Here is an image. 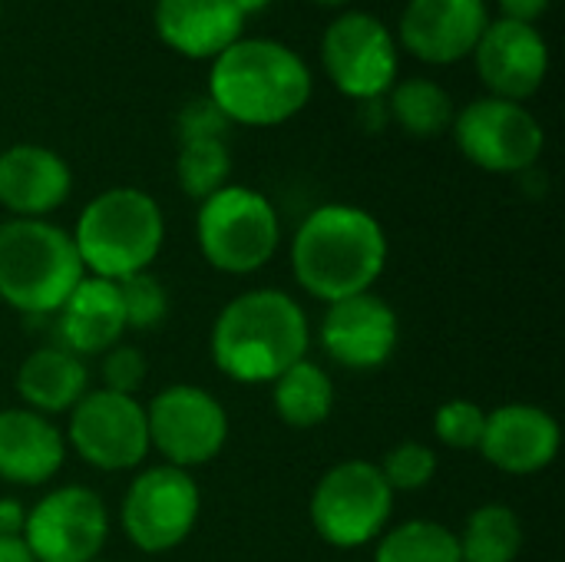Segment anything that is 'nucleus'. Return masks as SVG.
<instances>
[{
    "mask_svg": "<svg viewBox=\"0 0 565 562\" xmlns=\"http://www.w3.org/2000/svg\"><path fill=\"white\" fill-rule=\"evenodd\" d=\"M374 562H463L457 533L434 520H411L381 537Z\"/></svg>",
    "mask_w": 565,
    "mask_h": 562,
    "instance_id": "25",
    "label": "nucleus"
},
{
    "mask_svg": "<svg viewBox=\"0 0 565 562\" xmlns=\"http://www.w3.org/2000/svg\"><path fill=\"white\" fill-rule=\"evenodd\" d=\"M271 0H232V7L245 17V13H252V10H262V7H268Z\"/></svg>",
    "mask_w": 565,
    "mask_h": 562,
    "instance_id": "36",
    "label": "nucleus"
},
{
    "mask_svg": "<svg viewBox=\"0 0 565 562\" xmlns=\"http://www.w3.org/2000/svg\"><path fill=\"white\" fill-rule=\"evenodd\" d=\"M271 404L275 414L295 431L321 427L334 411V381L321 364L301 358L271 381Z\"/></svg>",
    "mask_w": 565,
    "mask_h": 562,
    "instance_id": "23",
    "label": "nucleus"
},
{
    "mask_svg": "<svg viewBox=\"0 0 565 562\" xmlns=\"http://www.w3.org/2000/svg\"><path fill=\"white\" fill-rule=\"evenodd\" d=\"M500 7H503V17L533 23V20L550 7V0H500Z\"/></svg>",
    "mask_w": 565,
    "mask_h": 562,
    "instance_id": "34",
    "label": "nucleus"
},
{
    "mask_svg": "<svg viewBox=\"0 0 565 562\" xmlns=\"http://www.w3.org/2000/svg\"><path fill=\"white\" fill-rule=\"evenodd\" d=\"M195 235L205 262L225 275H252L265 268L281 242L275 205L245 185L212 192L195 219Z\"/></svg>",
    "mask_w": 565,
    "mask_h": 562,
    "instance_id": "6",
    "label": "nucleus"
},
{
    "mask_svg": "<svg viewBox=\"0 0 565 562\" xmlns=\"http://www.w3.org/2000/svg\"><path fill=\"white\" fill-rule=\"evenodd\" d=\"M483 427H487V411L463 397L440 404L434 414V434L450 450H480Z\"/></svg>",
    "mask_w": 565,
    "mask_h": 562,
    "instance_id": "30",
    "label": "nucleus"
},
{
    "mask_svg": "<svg viewBox=\"0 0 565 562\" xmlns=\"http://www.w3.org/2000/svg\"><path fill=\"white\" fill-rule=\"evenodd\" d=\"M318 3H344V0H318Z\"/></svg>",
    "mask_w": 565,
    "mask_h": 562,
    "instance_id": "37",
    "label": "nucleus"
},
{
    "mask_svg": "<svg viewBox=\"0 0 565 562\" xmlns=\"http://www.w3.org/2000/svg\"><path fill=\"white\" fill-rule=\"evenodd\" d=\"M116 288H119L126 328L152 331V328L162 325V318L169 311V298H166V288H162V282L156 275L139 272V275H129V278L116 282Z\"/></svg>",
    "mask_w": 565,
    "mask_h": 562,
    "instance_id": "29",
    "label": "nucleus"
},
{
    "mask_svg": "<svg viewBox=\"0 0 565 562\" xmlns=\"http://www.w3.org/2000/svg\"><path fill=\"white\" fill-rule=\"evenodd\" d=\"M454 136L460 152L487 172H523L546 146L540 119L500 96L473 99L460 116H454Z\"/></svg>",
    "mask_w": 565,
    "mask_h": 562,
    "instance_id": "12",
    "label": "nucleus"
},
{
    "mask_svg": "<svg viewBox=\"0 0 565 562\" xmlns=\"http://www.w3.org/2000/svg\"><path fill=\"white\" fill-rule=\"evenodd\" d=\"M401 341V325L394 308L374 295H351L331 301L321 321V344L328 358L348 371H374L391 361Z\"/></svg>",
    "mask_w": 565,
    "mask_h": 562,
    "instance_id": "14",
    "label": "nucleus"
},
{
    "mask_svg": "<svg viewBox=\"0 0 565 562\" xmlns=\"http://www.w3.org/2000/svg\"><path fill=\"white\" fill-rule=\"evenodd\" d=\"M109 537V513L89 487H60L26 510L23 543L36 562H96Z\"/></svg>",
    "mask_w": 565,
    "mask_h": 562,
    "instance_id": "11",
    "label": "nucleus"
},
{
    "mask_svg": "<svg viewBox=\"0 0 565 562\" xmlns=\"http://www.w3.org/2000/svg\"><path fill=\"white\" fill-rule=\"evenodd\" d=\"M89 388V371L70 348H36L17 371V394L36 414H63L79 404Z\"/></svg>",
    "mask_w": 565,
    "mask_h": 562,
    "instance_id": "22",
    "label": "nucleus"
},
{
    "mask_svg": "<svg viewBox=\"0 0 565 562\" xmlns=\"http://www.w3.org/2000/svg\"><path fill=\"white\" fill-rule=\"evenodd\" d=\"M23 523H26L23 503L3 497L0 500V537H23Z\"/></svg>",
    "mask_w": 565,
    "mask_h": 562,
    "instance_id": "33",
    "label": "nucleus"
},
{
    "mask_svg": "<svg viewBox=\"0 0 565 562\" xmlns=\"http://www.w3.org/2000/svg\"><path fill=\"white\" fill-rule=\"evenodd\" d=\"M66 441L50 417L30 407L0 411V480L17 487H40L60 474Z\"/></svg>",
    "mask_w": 565,
    "mask_h": 562,
    "instance_id": "19",
    "label": "nucleus"
},
{
    "mask_svg": "<svg viewBox=\"0 0 565 562\" xmlns=\"http://www.w3.org/2000/svg\"><path fill=\"white\" fill-rule=\"evenodd\" d=\"M146 424L149 447L179 470L215 460L228 441L225 407L195 384H172L159 391L146 407Z\"/></svg>",
    "mask_w": 565,
    "mask_h": 562,
    "instance_id": "9",
    "label": "nucleus"
},
{
    "mask_svg": "<svg viewBox=\"0 0 565 562\" xmlns=\"http://www.w3.org/2000/svg\"><path fill=\"white\" fill-rule=\"evenodd\" d=\"M377 467H381V474H384V480H387V487L394 494H414V490H424L434 480L437 454L420 441H404V444L391 447Z\"/></svg>",
    "mask_w": 565,
    "mask_h": 562,
    "instance_id": "28",
    "label": "nucleus"
},
{
    "mask_svg": "<svg viewBox=\"0 0 565 562\" xmlns=\"http://www.w3.org/2000/svg\"><path fill=\"white\" fill-rule=\"evenodd\" d=\"M321 56L334 86L354 99H377L397 76L394 36L364 10H348L328 23Z\"/></svg>",
    "mask_w": 565,
    "mask_h": 562,
    "instance_id": "13",
    "label": "nucleus"
},
{
    "mask_svg": "<svg viewBox=\"0 0 565 562\" xmlns=\"http://www.w3.org/2000/svg\"><path fill=\"white\" fill-rule=\"evenodd\" d=\"M245 17L232 0H156L159 36L185 56H218L242 40Z\"/></svg>",
    "mask_w": 565,
    "mask_h": 562,
    "instance_id": "20",
    "label": "nucleus"
},
{
    "mask_svg": "<svg viewBox=\"0 0 565 562\" xmlns=\"http://www.w3.org/2000/svg\"><path fill=\"white\" fill-rule=\"evenodd\" d=\"M311 96V70L305 60L265 36L235 40L222 50L209 73V99L228 123L275 126L291 119Z\"/></svg>",
    "mask_w": 565,
    "mask_h": 562,
    "instance_id": "3",
    "label": "nucleus"
},
{
    "mask_svg": "<svg viewBox=\"0 0 565 562\" xmlns=\"http://www.w3.org/2000/svg\"><path fill=\"white\" fill-rule=\"evenodd\" d=\"M73 189L70 166L46 146H10L0 152V205L17 219H43Z\"/></svg>",
    "mask_w": 565,
    "mask_h": 562,
    "instance_id": "18",
    "label": "nucleus"
},
{
    "mask_svg": "<svg viewBox=\"0 0 565 562\" xmlns=\"http://www.w3.org/2000/svg\"><path fill=\"white\" fill-rule=\"evenodd\" d=\"M0 562H36L30 556L23 537H0Z\"/></svg>",
    "mask_w": 565,
    "mask_h": 562,
    "instance_id": "35",
    "label": "nucleus"
},
{
    "mask_svg": "<svg viewBox=\"0 0 565 562\" xmlns=\"http://www.w3.org/2000/svg\"><path fill=\"white\" fill-rule=\"evenodd\" d=\"M73 235L46 219L0 222V298L23 315H53L83 282Z\"/></svg>",
    "mask_w": 565,
    "mask_h": 562,
    "instance_id": "5",
    "label": "nucleus"
},
{
    "mask_svg": "<svg viewBox=\"0 0 565 562\" xmlns=\"http://www.w3.org/2000/svg\"><path fill=\"white\" fill-rule=\"evenodd\" d=\"M70 447L96 470H132L149 454L146 407L116 391H86L70 411Z\"/></svg>",
    "mask_w": 565,
    "mask_h": 562,
    "instance_id": "10",
    "label": "nucleus"
},
{
    "mask_svg": "<svg viewBox=\"0 0 565 562\" xmlns=\"http://www.w3.org/2000/svg\"><path fill=\"white\" fill-rule=\"evenodd\" d=\"M60 335L73 354H106L126 335V315L116 282L83 275V282L60 305Z\"/></svg>",
    "mask_w": 565,
    "mask_h": 562,
    "instance_id": "21",
    "label": "nucleus"
},
{
    "mask_svg": "<svg viewBox=\"0 0 565 562\" xmlns=\"http://www.w3.org/2000/svg\"><path fill=\"white\" fill-rule=\"evenodd\" d=\"M308 315L278 291L255 288L222 308L212 325V361L238 384H271L308 354Z\"/></svg>",
    "mask_w": 565,
    "mask_h": 562,
    "instance_id": "2",
    "label": "nucleus"
},
{
    "mask_svg": "<svg viewBox=\"0 0 565 562\" xmlns=\"http://www.w3.org/2000/svg\"><path fill=\"white\" fill-rule=\"evenodd\" d=\"M394 119L414 136H437L454 126V99L434 79H407L391 93Z\"/></svg>",
    "mask_w": 565,
    "mask_h": 562,
    "instance_id": "26",
    "label": "nucleus"
},
{
    "mask_svg": "<svg viewBox=\"0 0 565 562\" xmlns=\"http://www.w3.org/2000/svg\"><path fill=\"white\" fill-rule=\"evenodd\" d=\"M384 265L387 235L371 212L354 205L315 209L291 242L295 282L324 305L371 291Z\"/></svg>",
    "mask_w": 565,
    "mask_h": 562,
    "instance_id": "1",
    "label": "nucleus"
},
{
    "mask_svg": "<svg viewBox=\"0 0 565 562\" xmlns=\"http://www.w3.org/2000/svg\"><path fill=\"white\" fill-rule=\"evenodd\" d=\"M146 371H149V364H146L142 351H136L129 344H116L103 354V388L106 391L136 397V391L146 381Z\"/></svg>",
    "mask_w": 565,
    "mask_h": 562,
    "instance_id": "31",
    "label": "nucleus"
},
{
    "mask_svg": "<svg viewBox=\"0 0 565 562\" xmlns=\"http://www.w3.org/2000/svg\"><path fill=\"white\" fill-rule=\"evenodd\" d=\"M225 132H228V119L222 116V109L212 99H192L179 113V136H182V142H192V139H225Z\"/></svg>",
    "mask_w": 565,
    "mask_h": 562,
    "instance_id": "32",
    "label": "nucleus"
},
{
    "mask_svg": "<svg viewBox=\"0 0 565 562\" xmlns=\"http://www.w3.org/2000/svg\"><path fill=\"white\" fill-rule=\"evenodd\" d=\"M199 484L172 464L142 470L122 497V533L142 553H169L189 540L199 520Z\"/></svg>",
    "mask_w": 565,
    "mask_h": 562,
    "instance_id": "8",
    "label": "nucleus"
},
{
    "mask_svg": "<svg viewBox=\"0 0 565 562\" xmlns=\"http://www.w3.org/2000/svg\"><path fill=\"white\" fill-rule=\"evenodd\" d=\"M394 513V490L371 460L331 467L311 494V527L334 550H358L377 540Z\"/></svg>",
    "mask_w": 565,
    "mask_h": 562,
    "instance_id": "7",
    "label": "nucleus"
},
{
    "mask_svg": "<svg viewBox=\"0 0 565 562\" xmlns=\"http://www.w3.org/2000/svg\"><path fill=\"white\" fill-rule=\"evenodd\" d=\"M480 454L503 474L533 477L559 454V424L533 404H503L487 414Z\"/></svg>",
    "mask_w": 565,
    "mask_h": 562,
    "instance_id": "16",
    "label": "nucleus"
},
{
    "mask_svg": "<svg viewBox=\"0 0 565 562\" xmlns=\"http://www.w3.org/2000/svg\"><path fill=\"white\" fill-rule=\"evenodd\" d=\"M96 562H103V560H96Z\"/></svg>",
    "mask_w": 565,
    "mask_h": 562,
    "instance_id": "38",
    "label": "nucleus"
},
{
    "mask_svg": "<svg viewBox=\"0 0 565 562\" xmlns=\"http://www.w3.org/2000/svg\"><path fill=\"white\" fill-rule=\"evenodd\" d=\"M490 23L487 0H411L401 17V40L430 63L467 56Z\"/></svg>",
    "mask_w": 565,
    "mask_h": 562,
    "instance_id": "17",
    "label": "nucleus"
},
{
    "mask_svg": "<svg viewBox=\"0 0 565 562\" xmlns=\"http://www.w3.org/2000/svg\"><path fill=\"white\" fill-rule=\"evenodd\" d=\"M175 172H179L182 192L205 202L212 192L228 185L232 156H228L225 139H192V142H182Z\"/></svg>",
    "mask_w": 565,
    "mask_h": 562,
    "instance_id": "27",
    "label": "nucleus"
},
{
    "mask_svg": "<svg viewBox=\"0 0 565 562\" xmlns=\"http://www.w3.org/2000/svg\"><path fill=\"white\" fill-rule=\"evenodd\" d=\"M166 238L159 202L132 185L99 192L76 222L73 245L89 275L122 282L146 272Z\"/></svg>",
    "mask_w": 565,
    "mask_h": 562,
    "instance_id": "4",
    "label": "nucleus"
},
{
    "mask_svg": "<svg viewBox=\"0 0 565 562\" xmlns=\"http://www.w3.org/2000/svg\"><path fill=\"white\" fill-rule=\"evenodd\" d=\"M477 50V70L483 83L500 96V99H526L533 96L550 70V50L543 33L533 23L523 20H490Z\"/></svg>",
    "mask_w": 565,
    "mask_h": 562,
    "instance_id": "15",
    "label": "nucleus"
},
{
    "mask_svg": "<svg viewBox=\"0 0 565 562\" xmlns=\"http://www.w3.org/2000/svg\"><path fill=\"white\" fill-rule=\"evenodd\" d=\"M463 562H516L523 550V523L503 503L477 507L457 537Z\"/></svg>",
    "mask_w": 565,
    "mask_h": 562,
    "instance_id": "24",
    "label": "nucleus"
}]
</instances>
